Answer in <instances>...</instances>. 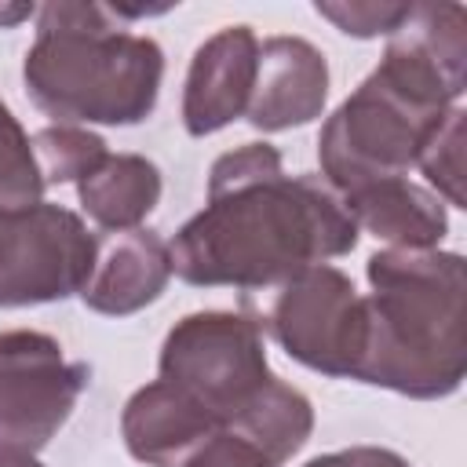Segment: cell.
<instances>
[{
    "label": "cell",
    "mask_w": 467,
    "mask_h": 467,
    "mask_svg": "<svg viewBox=\"0 0 467 467\" xmlns=\"http://www.w3.org/2000/svg\"><path fill=\"white\" fill-rule=\"evenodd\" d=\"M354 244L358 223L339 193L314 175L288 179L281 157L252 142L215 161L208 208L179 230L168 255L190 285L263 292Z\"/></svg>",
    "instance_id": "1"
},
{
    "label": "cell",
    "mask_w": 467,
    "mask_h": 467,
    "mask_svg": "<svg viewBox=\"0 0 467 467\" xmlns=\"http://www.w3.org/2000/svg\"><path fill=\"white\" fill-rule=\"evenodd\" d=\"M354 379L412 398L452 394L463 379V263L423 248L368 259Z\"/></svg>",
    "instance_id": "2"
},
{
    "label": "cell",
    "mask_w": 467,
    "mask_h": 467,
    "mask_svg": "<svg viewBox=\"0 0 467 467\" xmlns=\"http://www.w3.org/2000/svg\"><path fill=\"white\" fill-rule=\"evenodd\" d=\"M161 73V47L117 33L113 11L99 4H47L26 55L29 95L58 120L135 124L153 109Z\"/></svg>",
    "instance_id": "3"
},
{
    "label": "cell",
    "mask_w": 467,
    "mask_h": 467,
    "mask_svg": "<svg viewBox=\"0 0 467 467\" xmlns=\"http://www.w3.org/2000/svg\"><path fill=\"white\" fill-rule=\"evenodd\" d=\"M161 379L193 398L215 427H234L274 383L252 317L190 314L161 350Z\"/></svg>",
    "instance_id": "4"
},
{
    "label": "cell",
    "mask_w": 467,
    "mask_h": 467,
    "mask_svg": "<svg viewBox=\"0 0 467 467\" xmlns=\"http://www.w3.org/2000/svg\"><path fill=\"white\" fill-rule=\"evenodd\" d=\"M255 310V328H270L274 339L303 365L350 376L361 343V299L354 285L332 266H310L274 288H263Z\"/></svg>",
    "instance_id": "5"
},
{
    "label": "cell",
    "mask_w": 467,
    "mask_h": 467,
    "mask_svg": "<svg viewBox=\"0 0 467 467\" xmlns=\"http://www.w3.org/2000/svg\"><path fill=\"white\" fill-rule=\"evenodd\" d=\"M95 237L58 204H0V306L51 303L84 288Z\"/></svg>",
    "instance_id": "6"
},
{
    "label": "cell",
    "mask_w": 467,
    "mask_h": 467,
    "mask_svg": "<svg viewBox=\"0 0 467 467\" xmlns=\"http://www.w3.org/2000/svg\"><path fill=\"white\" fill-rule=\"evenodd\" d=\"M88 365L66 361L40 332H0V449L33 452L73 412Z\"/></svg>",
    "instance_id": "7"
},
{
    "label": "cell",
    "mask_w": 467,
    "mask_h": 467,
    "mask_svg": "<svg viewBox=\"0 0 467 467\" xmlns=\"http://www.w3.org/2000/svg\"><path fill=\"white\" fill-rule=\"evenodd\" d=\"M255 66H259V44L248 26H230L215 33L190 66L186 80V131L208 135L230 124L248 109L252 88H255Z\"/></svg>",
    "instance_id": "8"
},
{
    "label": "cell",
    "mask_w": 467,
    "mask_h": 467,
    "mask_svg": "<svg viewBox=\"0 0 467 467\" xmlns=\"http://www.w3.org/2000/svg\"><path fill=\"white\" fill-rule=\"evenodd\" d=\"M171 277L168 244L150 230H113L95 241L80 299L99 314H131L153 303Z\"/></svg>",
    "instance_id": "9"
},
{
    "label": "cell",
    "mask_w": 467,
    "mask_h": 467,
    "mask_svg": "<svg viewBox=\"0 0 467 467\" xmlns=\"http://www.w3.org/2000/svg\"><path fill=\"white\" fill-rule=\"evenodd\" d=\"M325 58L296 36H274L259 47L255 88L248 99V120L263 131L310 120L325 102Z\"/></svg>",
    "instance_id": "10"
},
{
    "label": "cell",
    "mask_w": 467,
    "mask_h": 467,
    "mask_svg": "<svg viewBox=\"0 0 467 467\" xmlns=\"http://www.w3.org/2000/svg\"><path fill=\"white\" fill-rule=\"evenodd\" d=\"M212 431H219L212 423V416L186 398L179 387L157 379L150 387H142L128 409H124V438L135 460L150 463V467H175L182 460V452L208 438Z\"/></svg>",
    "instance_id": "11"
},
{
    "label": "cell",
    "mask_w": 467,
    "mask_h": 467,
    "mask_svg": "<svg viewBox=\"0 0 467 467\" xmlns=\"http://www.w3.org/2000/svg\"><path fill=\"white\" fill-rule=\"evenodd\" d=\"M343 204L358 226H368L376 237L398 241L401 248H427L445 234V215L438 201L405 179L372 182L343 197Z\"/></svg>",
    "instance_id": "12"
},
{
    "label": "cell",
    "mask_w": 467,
    "mask_h": 467,
    "mask_svg": "<svg viewBox=\"0 0 467 467\" xmlns=\"http://www.w3.org/2000/svg\"><path fill=\"white\" fill-rule=\"evenodd\" d=\"M161 175L142 157H113L80 179V201L88 215L106 230H135V223L157 204Z\"/></svg>",
    "instance_id": "13"
},
{
    "label": "cell",
    "mask_w": 467,
    "mask_h": 467,
    "mask_svg": "<svg viewBox=\"0 0 467 467\" xmlns=\"http://www.w3.org/2000/svg\"><path fill=\"white\" fill-rule=\"evenodd\" d=\"M310 423H314L310 401H306L299 390H292L288 383L274 379V383L263 390V398H259L234 427H226V431H237L244 441H252V445L277 467V463H285V460L306 441Z\"/></svg>",
    "instance_id": "14"
},
{
    "label": "cell",
    "mask_w": 467,
    "mask_h": 467,
    "mask_svg": "<svg viewBox=\"0 0 467 467\" xmlns=\"http://www.w3.org/2000/svg\"><path fill=\"white\" fill-rule=\"evenodd\" d=\"M106 161V142L77 128H47L36 135V168L47 182H80Z\"/></svg>",
    "instance_id": "15"
},
{
    "label": "cell",
    "mask_w": 467,
    "mask_h": 467,
    "mask_svg": "<svg viewBox=\"0 0 467 467\" xmlns=\"http://www.w3.org/2000/svg\"><path fill=\"white\" fill-rule=\"evenodd\" d=\"M44 190L36 157L18 128V120L0 102V204L4 208H29Z\"/></svg>",
    "instance_id": "16"
},
{
    "label": "cell",
    "mask_w": 467,
    "mask_h": 467,
    "mask_svg": "<svg viewBox=\"0 0 467 467\" xmlns=\"http://www.w3.org/2000/svg\"><path fill=\"white\" fill-rule=\"evenodd\" d=\"M460 139H463V113L452 109L445 117V124L434 131V139L427 142V150L420 153V161H416L427 171V179L449 193V201L456 208L463 204V190H460V179H463L460 175L463 171V164H460Z\"/></svg>",
    "instance_id": "17"
},
{
    "label": "cell",
    "mask_w": 467,
    "mask_h": 467,
    "mask_svg": "<svg viewBox=\"0 0 467 467\" xmlns=\"http://www.w3.org/2000/svg\"><path fill=\"white\" fill-rule=\"evenodd\" d=\"M412 4H317V15L332 18L343 33L354 36H376V33H394Z\"/></svg>",
    "instance_id": "18"
},
{
    "label": "cell",
    "mask_w": 467,
    "mask_h": 467,
    "mask_svg": "<svg viewBox=\"0 0 467 467\" xmlns=\"http://www.w3.org/2000/svg\"><path fill=\"white\" fill-rule=\"evenodd\" d=\"M182 467H274L252 441H244L237 431L219 427L215 434H208L186 460Z\"/></svg>",
    "instance_id": "19"
},
{
    "label": "cell",
    "mask_w": 467,
    "mask_h": 467,
    "mask_svg": "<svg viewBox=\"0 0 467 467\" xmlns=\"http://www.w3.org/2000/svg\"><path fill=\"white\" fill-rule=\"evenodd\" d=\"M306 467H409L401 456L387 452V449H350V452H332L321 456Z\"/></svg>",
    "instance_id": "20"
},
{
    "label": "cell",
    "mask_w": 467,
    "mask_h": 467,
    "mask_svg": "<svg viewBox=\"0 0 467 467\" xmlns=\"http://www.w3.org/2000/svg\"><path fill=\"white\" fill-rule=\"evenodd\" d=\"M0 467H40L29 452H18V449H0Z\"/></svg>",
    "instance_id": "21"
},
{
    "label": "cell",
    "mask_w": 467,
    "mask_h": 467,
    "mask_svg": "<svg viewBox=\"0 0 467 467\" xmlns=\"http://www.w3.org/2000/svg\"><path fill=\"white\" fill-rule=\"evenodd\" d=\"M33 15V4H18V7H0V26H15L22 18Z\"/></svg>",
    "instance_id": "22"
}]
</instances>
